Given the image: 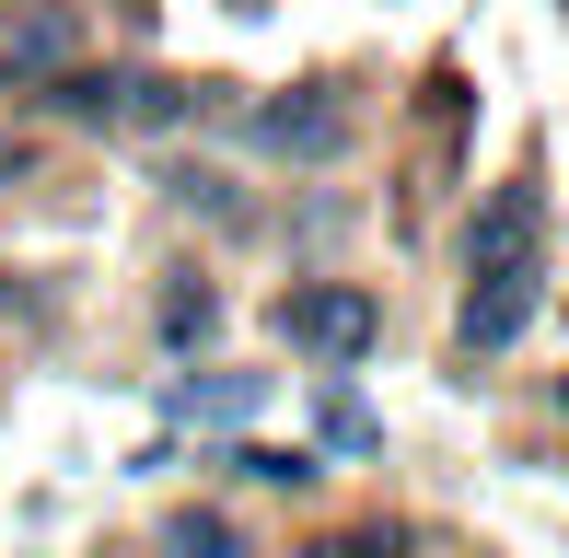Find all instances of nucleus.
Instances as JSON below:
<instances>
[{
  "mask_svg": "<svg viewBox=\"0 0 569 558\" xmlns=\"http://www.w3.org/2000/svg\"><path fill=\"white\" fill-rule=\"evenodd\" d=\"M547 315V175H511V187L477 198V221H465V349H488L500 361L523 326Z\"/></svg>",
  "mask_w": 569,
  "mask_h": 558,
  "instance_id": "1",
  "label": "nucleus"
},
{
  "mask_svg": "<svg viewBox=\"0 0 569 558\" xmlns=\"http://www.w3.org/2000/svg\"><path fill=\"white\" fill-rule=\"evenodd\" d=\"M36 93L70 117V129H187V117L210 106L198 82H117V70H82V59H70L59 82H36Z\"/></svg>",
  "mask_w": 569,
  "mask_h": 558,
  "instance_id": "2",
  "label": "nucleus"
},
{
  "mask_svg": "<svg viewBox=\"0 0 569 558\" xmlns=\"http://www.w3.org/2000/svg\"><path fill=\"white\" fill-rule=\"evenodd\" d=\"M279 338L315 349V361H360L383 338V302L360 279H302V291H279Z\"/></svg>",
  "mask_w": 569,
  "mask_h": 558,
  "instance_id": "3",
  "label": "nucleus"
},
{
  "mask_svg": "<svg viewBox=\"0 0 569 558\" xmlns=\"http://www.w3.org/2000/svg\"><path fill=\"white\" fill-rule=\"evenodd\" d=\"M70 59H82V0H12V12H0V82L12 93L59 82Z\"/></svg>",
  "mask_w": 569,
  "mask_h": 558,
  "instance_id": "4",
  "label": "nucleus"
},
{
  "mask_svg": "<svg viewBox=\"0 0 569 558\" xmlns=\"http://www.w3.org/2000/svg\"><path fill=\"white\" fill-rule=\"evenodd\" d=\"M256 140L291 151V163H338L349 151V106L338 93H279V106H256Z\"/></svg>",
  "mask_w": 569,
  "mask_h": 558,
  "instance_id": "5",
  "label": "nucleus"
},
{
  "mask_svg": "<svg viewBox=\"0 0 569 558\" xmlns=\"http://www.w3.org/2000/svg\"><path fill=\"white\" fill-rule=\"evenodd\" d=\"M163 558H256V547H244V524H221V512H163Z\"/></svg>",
  "mask_w": 569,
  "mask_h": 558,
  "instance_id": "6",
  "label": "nucleus"
},
{
  "mask_svg": "<svg viewBox=\"0 0 569 558\" xmlns=\"http://www.w3.org/2000/svg\"><path fill=\"white\" fill-rule=\"evenodd\" d=\"M210 326H221V302H210V291H198V279H187V291L163 302V338H174V349H198V338H210Z\"/></svg>",
  "mask_w": 569,
  "mask_h": 558,
  "instance_id": "7",
  "label": "nucleus"
},
{
  "mask_svg": "<svg viewBox=\"0 0 569 558\" xmlns=\"http://www.w3.org/2000/svg\"><path fill=\"white\" fill-rule=\"evenodd\" d=\"M232 466L268 477V489H302V477H315V454H268V442H256V454H232Z\"/></svg>",
  "mask_w": 569,
  "mask_h": 558,
  "instance_id": "8",
  "label": "nucleus"
},
{
  "mask_svg": "<svg viewBox=\"0 0 569 558\" xmlns=\"http://www.w3.org/2000/svg\"><path fill=\"white\" fill-rule=\"evenodd\" d=\"M315 558H407V536H383V524H360V536H326Z\"/></svg>",
  "mask_w": 569,
  "mask_h": 558,
  "instance_id": "9",
  "label": "nucleus"
},
{
  "mask_svg": "<svg viewBox=\"0 0 569 558\" xmlns=\"http://www.w3.org/2000/svg\"><path fill=\"white\" fill-rule=\"evenodd\" d=\"M12 175H23V140H0V187H12Z\"/></svg>",
  "mask_w": 569,
  "mask_h": 558,
  "instance_id": "10",
  "label": "nucleus"
},
{
  "mask_svg": "<svg viewBox=\"0 0 569 558\" xmlns=\"http://www.w3.org/2000/svg\"><path fill=\"white\" fill-rule=\"evenodd\" d=\"M0 302H12V291H0Z\"/></svg>",
  "mask_w": 569,
  "mask_h": 558,
  "instance_id": "11",
  "label": "nucleus"
}]
</instances>
